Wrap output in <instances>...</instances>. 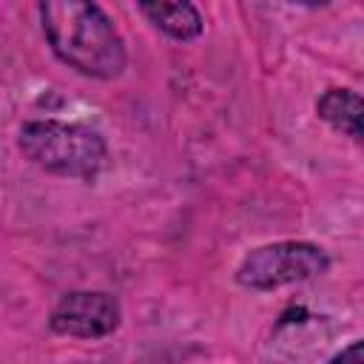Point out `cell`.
Returning <instances> with one entry per match:
<instances>
[{"instance_id": "8992f818", "label": "cell", "mask_w": 364, "mask_h": 364, "mask_svg": "<svg viewBox=\"0 0 364 364\" xmlns=\"http://www.w3.org/2000/svg\"><path fill=\"white\" fill-rule=\"evenodd\" d=\"M316 111L330 128L347 134L355 142L361 139V97L353 88H330V91H324L318 97V102H316Z\"/></svg>"}, {"instance_id": "52a82bcc", "label": "cell", "mask_w": 364, "mask_h": 364, "mask_svg": "<svg viewBox=\"0 0 364 364\" xmlns=\"http://www.w3.org/2000/svg\"><path fill=\"white\" fill-rule=\"evenodd\" d=\"M327 364H364V347L361 341H350L341 353H336Z\"/></svg>"}, {"instance_id": "6da1fadb", "label": "cell", "mask_w": 364, "mask_h": 364, "mask_svg": "<svg viewBox=\"0 0 364 364\" xmlns=\"http://www.w3.org/2000/svg\"><path fill=\"white\" fill-rule=\"evenodd\" d=\"M40 23L51 51L74 71L94 80H114L125 68V43L97 3L46 0Z\"/></svg>"}, {"instance_id": "5b68a950", "label": "cell", "mask_w": 364, "mask_h": 364, "mask_svg": "<svg viewBox=\"0 0 364 364\" xmlns=\"http://www.w3.org/2000/svg\"><path fill=\"white\" fill-rule=\"evenodd\" d=\"M139 11L171 40H193L202 34V14L193 3H142Z\"/></svg>"}, {"instance_id": "7a4b0ae2", "label": "cell", "mask_w": 364, "mask_h": 364, "mask_svg": "<svg viewBox=\"0 0 364 364\" xmlns=\"http://www.w3.org/2000/svg\"><path fill=\"white\" fill-rule=\"evenodd\" d=\"M17 145L23 156L37 168L71 179H94L108 162L105 139L94 128L80 122H60V119L26 122L20 128Z\"/></svg>"}, {"instance_id": "3957f363", "label": "cell", "mask_w": 364, "mask_h": 364, "mask_svg": "<svg viewBox=\"0 0 364 364\" xmlns=\"http://www.w3.org/2000/svg\"><path fill=\"white\" fill-rule=\"evenodd\" d=\"M330 259L313 242H273L250 250L239 270L236 282L247 290H276L293 282H307L327 273Z\"/></svg>"}, {"instance_id": "277c9868", "label": "cell", "mask_w": 364, "mask_h": 364, "mask_svg": "<svg viewBox=\"0 0 364 364\" xmlns=\"http://www.w3.org/2000/svg\"><path fill=\"white\" fill-rule=\"evenodd\" d=\"M48 324L57 336L105 338L119 327V301L102 290H71L60 296Z\"/></svg>"}]
</instances>
